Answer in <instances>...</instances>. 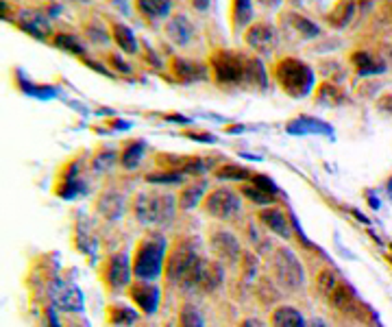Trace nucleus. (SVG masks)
<instances>
[{"label": "nucleus", "mask_w": 392, "mask_h": 327, "mask_svg": "<svg viewBox=\"0 0 392 327\" xmlns=\"http://www.w3.org/2000/svg\"><path fill=\"white\" fill-rule=\"evenodd\" d=\"M232 20H234L236 33H240L244 27H248V22L253 20V3L251 0H232Z\"/></svg>", "instance_id": "obj_19"}, {"label": "nucleus", "mask_w": 392, "mask_h": 327, "mask_svg": "<svg viewBox=\"0 0 392 327\" xmlns=\"http://www.w3.org/2000/svg\"><path fill=\"white\" fill-rule=\"evenodd\" d=\"M292 5H303V3H308V0H290Z\"/></svg>", "instance_id": "obj_38"}, {"label": "nucleus", "mask_w": 392, "mask_h": 327, "mask_svg": "<svg viewBox=\"0 0 392 327\" xmlns=\"http://www.w3.org/2000/svg\"><path fill=\"white\" fill-rule=\"evenodd\" d=\"M216 174H218V177H222V179H251V177H253L251 170H246V168H242V166H236V164L220 166V168L216 170Z\"/></svg>", "instance_id": "obj_31"}, {"label": "nucleus", "mask_w": 392, "mask_h": 327, "mask_svg": "<svg viewBox=\"0 0 392 327\" xmlns=\"http://www.w3.org/2000/svg\"><path fill=\"white\" fill-rule=\"evenodd\" d=\"M201 255L194 251V247L190 243H181L172 249V253L168 255V262H166V275L170 281H179L183 283L186 277L190 275L192 267L196 264V259Z\"/></svg>", "instance_id": "obj_7"}, {"label": "nucleus", "mask_w": 392, "mask_h": 327, "mask_svg": "<svg viewBox=\"0 0 392 327\" xmlns=\"http://www.w3.org/2000/svg\"><path fill=\"white\" fill-rule=\"evenodd\" d=\"M55 301L59 308L72 312V310H81L83 305V299L79 295V290L75 286H70V283H57V290H55Z\"/></svg>", "instance_id": "obj_14"}, {"label": "nucleus", "mask_w": 392, "mask_h": 327, "mask_svg": "<svg viewBox=\"0 0 392 327\" xmlns=\"http://www.w3.org/2000/svg\"><path fill=\"white\" fill-rule=\"evenodd\" d=\"M220 281H222V269L218 262L198 257L196 264L190 271V275L186 277V281H183V286H192V288L210 293L220 286Z\"/></svg>", "instance_id": "obj_6"}, {"label": "nucleus", "mask_w": 392, "mask_h": 327, "mask_svg": "<svg viewBox=\"0 0 392 327\" xmlns=\"http://www.w3.org/2000/svg\"><path fill=\"white\" fill-rule=\"evenodd\" d=\"M336 283H338V277L334 271H322L318 277H316V288L322 297H329L331 290L336 288Z\"/></svg>", "instance_id": "obj_30"}, {"label": "nucleus", "mask_w": 392, "mask_h": 327, "mask_svg": "<svg viewBox=\"0 0 392 327\" xmlns=\"http://www.w3.org/2000/svg\"><path fill=\"white\" fill-rule=\"evenodd\" d=\"M142 158H144V144L142 142H131L122 153V164L127 168H135L137 164H140Z\"/></svg>", "instance_id": "obj_29"}, {"label": "nucleus", "mask_w": 392, "mask_h": 327, "mask_svg": "<svg viewBox=\"0 0 392 327\" xmlns=\"http://www.w3.org/2000/svg\"><path fill=\"white\" fill-rule=\"evenodd\" d=\"M212 249L222 262H238L242 255L240 243L234 233L229 231H216L212 233Z\"/></svg>", "instance_id": "obj_10"}, {"label": "nucleus", "mask_w": 392, "mask_h": 327, "mask_svg": "<svg viewBox=\"0 0 392 327\" xmlns=\"http://www.w3.org/2000/svg\"><path fill=\"white\" fill-rule=\"evenodd\" d=\"M151 184H179L181 174H168V172H159V174H148Z\"/></svg>", "instance_id": "obj_33"}, {"label": "nucleus", "mask_w": 392, "mask_h": 327, "mask_svg": "<svg viewBox=\"0 0 392 327\" xmlns=\"http://www.w3.org/2000/svg\"><path fill=\"white\" fill-rule=\"evenodd\" d=\"M135 214L142 223H166L175 214V199L170 194H140L135 201Z\"/></svg>", "instance_id": "obj_4"}, {"label": "nucleus", "mask_w": 392, "mask_h": 327, "mask_svg": "<svg viewBox=\"0 0 392 327\" xmlns=\"http://www.w3.org/2000/svg\"><path fill=\"white\" fill-rule=\"evenodd\" d=\"M203 192H205V186H203V184L183 188V192L179 194V205H181L183 210H190V207H194V205L201 201Z\"/></svg>", "instance_id": "obj_27"}, {"label": "nucleus", "mask_w": 392, "mask_h": 327, "mask_svg": "<svg viewBox=\"0 0 392 327\" xmlns=\"http://www.w3.org/2000/svg\"><path fill=\"white\" fill-rule=\"evenodd\" d=\"M274 77L277 83L282 85V90L292 96V98H301L310 94L314 87V72L308 63L294 57H286L274 65Z\"/></svg>", "instance_id": "obj_2"}, {"label": "nucleus", "mask_w": 392, "mask_h": 327, "mask_svg": "<svg viewBox=\"0 0 392 327\" xmlns=\"http://www.w3.org/2000/svg\"><path fill=\"white\" fill-rule=\"evenodd\" d=\"M192 5H194V9H198V11H205L207 7H210V0H192Z\"/></svg>", "instance_id": "obj_35"}, {"label": "nucleus", "mask_w": 392, "mask_h": 327, "mask_svg": "<svg viewBox=\"0 0 392 327\" xmlns=\"http://www.w3.org/2000/svg\"><path fill=\"white\" fill-rule=\"evenodd\" d=\"M131 297L135 299V303L140 305L144 312H155L157 301H159L157 288L148 286V283H140V286H133L131 288Z\"/></svg>", "instance_id": "obj_18"}, {"label": "nucleus", "mask_w": 392, "mask_h": 327, "mask_svg": "<svg viewBox=\"0 0 392 327\" xmlns=\"http://www.w3.org/2000/svg\"><path fill=\"white\" fill-rule=\"evenodd\" d=\"M179 325L181 327H205V319L194 305H183L179 312Z\"/></svg>", "instance_id": "obj_26"}, {"label": "nucleus", "mask_w": 392, "mask_h": 327, "mask_svg": "<svg viewBox=\"0 0 392 327\" xmlns=\"http://www.w3.org/2000/svg\"><path fill=\"white\" fill-rule=\"evenodd\" d=\"M240 327H266V325L262 321H258V319H244L240 323Z\"/></svg>", "instance_id": "obj_34"}, {"label": "nucleus", "mask_w": 392, "mask_h": 327, "mask_svg": "<svg viewBox=\"0 0 392 327\" xmlns=\"http://www.w3.org/2000/svg\"><path fill=\"white\" fill-rule=\"evenodd\" d=\"M327 299L336 305V308H340V310H344V312H351V310H353V299H355V295H353V290L347 286V283L338 281L336 288L331 290V295H329Z\"/></svg>", "instance_id": "obj_21"}, {"label": "nucleus", "mask_w": 392, "mask_h": 327, "mask_svg": "<svg viewBox=\"0 0 392 327\" xmlns=\"http://www.w3.org/2000/svg\"><path fill=\"white\" fill-rule=\"evenodd\" d=\"M111 29H113V31H111L113 39H116V44H118V46H120L125 53H135V51H137L135 35H133V31H131L129 27H125V25H113Z\"/></svg>", "instance_id": "obj_23"}, {"label": "nucleus", "mask_w": 392, "mask_h": 327, "mask_svg": "<svg viewBox=\"0 0 392 327\" xmlns=\"http://www.w3.org/2000/svg\"><path fill=\"white\" fill-rule=\"evenodd\" d=\"M312 327H327V325H325V323H322L320 319H314V321H312Z\"/></svg>", "instance_id": "obj_37"}, {"label": "nucleus", "mask_w": 392, "mask_h": 327, "mask_svg": "<svg viewBox=\"0 0 392 327\" xmlns=\"http://www.w3.org/2000/svg\"><path fill=\"white\" fill-rule=\"evenodd\" d=\"M270 325L272 327H305V319L301 316L296 308L290 305H282L270 314Z\"/></svg>", "instance_id": "obj_15"}, {"label": "nucleus", "mask_w": 392, "mask_h": 327, "mask_svg": "<svg viewBox=\"0 0 392 327\" xmlns=\"http://www.w3.org/2000/svg\"><path fill=\"white\" fill-rule=\"evenodd\" d=\"M272 269L274 275L279 279L282 286H286L288 290H296L303 286V267L298 257L290 251V249H277L274 259H272Z\"/></svg>", "instance_id": "obj_5"}, {"label": "nucleus", "mask_w": 392, "mask_h": 327, "mask_svg": "<svg viewBox=\"0 0 392 327\" xmlns=\"http://www.w3.org/2000/svg\"><path fill=\"white\" fill-rule=\"evenodd\" d=\"M212 72L222 87H260L264 90L268 77L260 59L246 53L220 49L212 55Z\"/></svg>", "instance_id": "obj_1"}, {"label": "nucleus", "mask_w": 392, "mask_h": 327, "mask_svg": "<svg viewBox=\"0 0 392 327\" xmlns=\"http://www.w3.org/2000/svg\"><path fill=\"white\" fill-rule=\"evenodd\" d=\"M166 33H168V37L175 41V44H179V46H186V44L192 39V35H194V29H192V25L190 22L183 18V15H177V18H172L170 22H168V27H166Z\"/></svg>", "instance_id": "obj_16"}, {"label": "nucleus", "mask_w": 392, "mask_h": 327, "mask_svg": "<svg viewBox=\"0 0 392 327\" xmlns=\"http://www.w3.org/2000/svg\"><path fill=\"white\" fill-rule=\"evenodd\" d=\"M83 3H85V0H83Z\"/></svg>", "instance_id": "obj_39"}, {"label": "nucleus", "mask_w": 392, "mask_h": 327, "mask_svg": "<svg viewBox=\"0 0 392 327\" xmlns=\"http://www.w3.org/2000/svg\"><path fill=\"white\" fill-rule=\"evenodd\" d=\"M166 264V243L164 238H146L140 243L133 259V273L142 281H151L161 275Z\"/></svg>", "instance_id": "obj_3"}, {"label": "nucleus", "mask_w": 392, "mask_h": 327, "mask_svg": "<svg viewBox=\"0 0 392 327\" xmlns=\"http://www.w3.org/2000/svg\"><path fill=\"white\" fill-rule=\"evenodd\" d=\"M244 41H246V46L253 49L255 53L268 55L277 46V31L272 25H268V22H255V25H251L246 29Z\"/></svg>", "instance_id": "obj_9"}, {"label": "nucleus", "mask_w": 392, "mask_h": 327, "mask_svg": "<svg viewBox=\"0 0 392 327\" xmlns=\"http://www.w3.org/2000/svg\"><path fill=\"white\" fill-rule=\"evenodd\" d=\"M55 46H57V49H63V51H70V53H77V55L83 53L81 44H79L72 35H68V33H61V35L55 37Z\"/></svg>", "instance_id": "obj_32"}, {"label": "nucleus", "mask_w": 392, "mask_h": 327, "mask_svg": "<svg viewBox=\"0 0 392 327\" xmlns=\"http://www.w3.org/2000/svg\"><path fill=\"white\" fill-rule=\"evenodd\" d=\"M260 5H264V7H268V9H272V7H277L282 3V0H258Z\"/></svg>", "instance_id": "obj_36"}, {"label": "nucleus", "mask_w": 392, "mask_h": 327, "mask_svg": "<svg viewBox=\"0 0 392 327\" xmlns=\"http://www.w3.org/2000/svg\"><path fill=\"white\" fill-rule=\"evenodd\" d=\"M122 199H120V196L118 194H105L103 196V199H101V212L105 214V216H109V218H116V216H120L122 214Z\"/></svg>", "instance_id": "obj_28"}, {"label": "nucleus", "mask_w": 392, "mask_h": 327, "mask_svg": "<svg viewBox=\"0 0 392 327\" xmlns=\"http://www.w3.org/2000/svg\"><path fill=\"white\" fill-rule=\"evenodd\" d=\"M353 11H355L353 0H340L338 7H334V11L329 15V22L334 27H347L349 20L353 18Z\"/></svg>", "instance_id": "obj_22"}, {"label": "nucleus", "mask_w": 392, "mask_h": 327, "mask_svg": "<svg viewBox=\"0 0 392 327\" xmlns=\"http://www.w3.org/2000/svg\"><path fill=\"white\" fill-rule=\"evenodd\" d=\"M137 11L148 22H159L170 13V0H137Z\"/></svg>", "instance_id": "obj_17"}, {"label": "nucleus", "mask_w": 392, "mask_h": 327, "mask_svg": "<svg viewBox=\"0 0 392 327\" xmlns=\"http://www.w3.org/2000/svg\"><path fill=\"white\" fill-rule=\"evenodd\" d=\"M172 70L179 81L183 83H194L207 79V65L198 61H188V59H175L172 61Z\"/></svg>", "instance_id": "obj_12"}, {"label": "nucleus", "mask_w": 392, "mask_h": 327, "mask_svg": "<svg viewBox=\"0 0 392 327\" xmlns=\"http://www.w3.org/2000/svg\"><path fill=\"white\" fill-rule=\"evenodd\" d=\"M351 59L355 63L358 72H362V75H373V72H381L384 70V65L379 61H375L368 53H355Z\"/></svg>", "instance_id": "obj_24"}, {"label": "nucleus", "mask_w": 392, "mask_h": 327, "mask_svg": "<svg viewBox=\"0 0 392 327\" xmlns=\"http://www.w3.org/2000/svg\"><path fill=\"white\" fill-rule=\"evenodd\" d=\"M286 20L290 22V27L298 33V37H301V39H312V37H316V35L320 33L314 22H310V20L303 18L301 13L288 11V13H286Z\"/></svg>", "instance_id": "obj_20"}, {"label": "nucleus", "mask_w": 392, "mask_h": 327, "mask_svg": "<svg viewBox=\"0 0 392 327\" xmlns=\"http://www.w3.org/2000/svg\"><path fill=\"white\" fill-rule=\"evenodd\" d=\"M260 221L270 229L274 231L277 236H284L288 238L290 236V223H288V218L282 210H277V207H266L260 212Z\"/></svg>", "instance_id": "obj_13"}, {"label": "nucleus", "mask_w": 392, "mask_h": 327, "mask_svg": "<svg viewBox=\"0 0 392 327\" xmlns=\"http://www.w3.org/2000/svg\"><path fill=\"white\" fill-rule=\"evenodd\" d=\"M107 283L111 288H122L129 283L131 279V264H129V257L125 253L113 255L107 262Z\"/></svg>", "instance_id": "obj_11"}, {"label": "nucleus", "mask_w": 392, "mask_h": 327, "mask_svg": "<svg viewBox=\"0 0 392 327\" xmlns=\"http://www.w3.org/2000/svg\"><path fill=\"white\" fill-rule=\"evenodd\" d=\"M205 210H207V214L227 221V218H234L240 212V196L229 188L214 190V192L207 194Z\"/></svg>", "instance_id": "obj_8"}, {"label": "nucleus", "mask_w": 392, "mask_h": 327, "mask_svg": "<svg viewBox=\"0 0 392 327\" xmlns=\"http://www.w3.org/2000/svg\"><path fill=\"white\" fill-rule=\"evenodd\" d=\"M242 194L248 196V199H251L253 203H258V205H268V203L274 199L272 194H268L266 190H262L255 181H251V179H248V184L242 186Z\"/></svg>", "instance_id": "obj_25"}]
</instances>
